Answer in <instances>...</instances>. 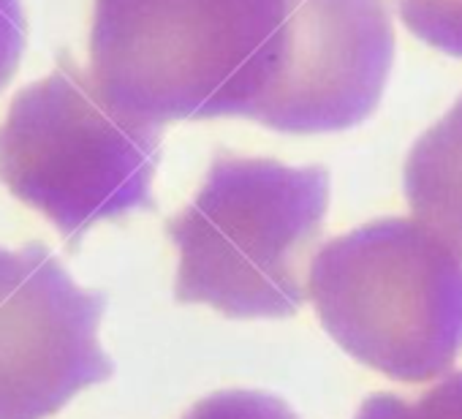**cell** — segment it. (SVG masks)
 <instances>
[{
  "label": "cell",
  "mask_w": 462,
  "mask_h": 419,
  "mask_svg": "<svg viewBox=\"0 0 462 419\" xmlns=\"http://www.w3.org/2000/svg\"><path fill=\"white\" fill-rule=\"evenodd\" d=\"M161 126L117 112L69 52L17 93L0 126V182L42 210L71 248L98 221L152 210Z\"/></svg>",
  "instance_id": "obj_4"
},
{
  "label": "cell",
  "mask_w": 462,
  "mask_h": 419,
  "mask_svg": "<svg viewBox=\"0 0 462 419\" xmlns=\"http://www.w3.org/2000/svg\"><path fill=\"white\" fill-rule=\"evenodd\" d=\"M392 61L383 0H286L283 66L256 123L283 134L354 128L378 107Z\"/></svg>",
  "instance_id": "obj_6"
},
{
  "label": "cell",
  "mask_w": 462,
  "mask_h": 419,
  "mask_svg": "<svg viewBox=\"0 0 462 419\" xmlns=\"http://www.w3.org/2000/svg\"><path fill=\"white\" fill-rule=\"evenodd\" d=\"M286 0H96L90 74L123 115L259 120L283 66Z\"/></svg>",
  "instance_id": "obj_1"
},
{
  "label": "cell",
  "mask_w": 462,
  "mask_h": 419,
  "mask_svg": "<svg viewBox=\"0 0 462 419\" xmlns=\"http://www.w3.org/2000/svg\"><path fill=\"white\" fill-rule=\"evenodd\" d=\"M397 14L419 42L462 58V0H397Z\"/></svg>",
  "instance_id": "obj_9"
},
{
  "label": "cell",
  "mask_w": 462,
  "mask_h": 419,
  "mask_svg": "<svg viewBox=\"0 0 462 419\" xmlns=\"http://www.w3.org/2000/svg\"><path fill=\"white\" fill-rule=\"evenodd\" d=\"M329 207L324 166L217 158L166 235L180 251L174 297L228 319H286L305 300L308 259Z\"/></svg>",
  "instance_id": "obj_2"
},
{
  "label": "cell",
  "mask_w": 462,
  "mask_h": 419,
  "mask_svg": "<svg viewBox=\"0 0 462 419\" xmlns=\"http://www.w3.org/2000/svg\"><path fill=\"white\" fill-rule=\"evenodd\" d=\"M308 300L346 354L394 381H432L462 351V251L416 216L321 246Z\"/></svg>",
  "instance_id": "obj_3"
},
{
  "label": "cell",
  "mask_w": 462,
  "mask_h": 419,
  "mask_svg": "<svg viewBox=\"0 0 462 419\" xmlns=\"http://www.w3.org/2000/svg\"><path fill=\"white\" fill-rule=\"evenodd\" d=\"M104 311L106 294L79 289L44 243L0 248V419H47L112 376Z\"/></svg>",
  "instance_id": "obj_5"
},
{
  "label": "cell",
  "mask_w": 462,
  "mask_h": 419,
  "mask_svg": "<svg viewBox=\"0 0 462 419\" xmlns=\"http://www.w3.org/2000/svg\"><path fill=\"white\" fill-rule=\"evenodd\" d=\"M25 12L20 0H0V90L20 69L25 52Z\"/></svg>",
  "instance_id": "obj_11"
},
{
  "label": "cell",
  "mask_w": 462,
  "mask_h": 419,
  "mask_svg": "<svg viewBox=\"0 0 462 419\" xmlns=\"http://www.w3.org/2000/svg\"><path fill=\"white\" fill-rule=\"evenodd\" d=\"M354 419H462V370L446 376L416 400L392 392L370 395Z\"/></svg>",
  "instance_id": "obj_8"
},
{
  "label": "cell",
  "mask_w": 462,
  "mask_h": 419,
  "mask_svg": "<svg viewBox=\"0 0 462 419\" xmlns=\"http://www.w3.org/2000/svg\"><path fill=\"white\" fill-rule=\"evenodd\" d=\"M182 419H300L281 397L262 389H223L201 397Z\"/></svg>",
  "instance_id": "obj_10"
},
{
  "label": "cell",
  "mask_w": 462,
  "mask_h": 419,
  "mask_svg": "<svg viewBox=\"0 0 462 419\" xmlns=\"http://www.w3.org/2000/svg\"><path fill=\"white\" fill-rule=\"evenodd\" d=\"M402 188L413 216L462 251V96L411 147Z\"/></svg>",
  "instance_id": "obj_7"
}]
</instances>
